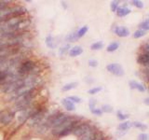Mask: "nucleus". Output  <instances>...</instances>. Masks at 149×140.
<instances>
[{"label": "nucleus", "instance_id": "f257e3e1", "mask_svg": "<svg viewBox=\"0 0 149 140\" xmlns=\"http://www.w3.org/2000/svg\"><path fill=\"white\" fill-rule=\"evenodd\" d=\"M27 13V9L23 7L20 6H13V7H7L0 9V22H5L8 19L10 18H17L22 17Z\"/></svg>", "mask_w": 149, "mask_h": 140}, {"label": "nucleus", "instance_id": "f03ea898", "mask_svg": "<svg viewBox=\"0 0 149 140\" xmlns=\"http://www.w3.org/2000/svg\"><path fill=\"white\" fill-rule=\"evenodd\" d=\"M36 95L35 90H33L29 92L25 93V94L22 95L21 97H19L18 99H16L15 106H14L12 111H14L16 113L18 111H23L25 110L28 107H30L33 106V100H34V97Z\"/></svg>", "mask_w": 149, "mask_h": 140}, {"label": "nucleus", "instance_id": "7ed1b4c3", "mask_svg": "<svg viewBox=\"0 0 149 140\" xmlns=\"http://www.w3.org/2000/svg\"><path fill=\"white\" fill-rule=\"evenodd\" d=\"M46 112H47V110H46L45 107L37 108L36 111L29 119V121H28V126H29V127H35V126L40 125L42 123V120H43L45 118Z\"/></svg>", "mask_w": 149, "mask_h": 140}, {"label": "nucleus", "instance_id": "20e7f679", "mask_svg": "<svg viewBox=\"0 0 149 140\" xmlns=\"http://www.w3.org/2000/svg\"><path fill=\"white\" fill-rule=\"evenodd\" d=\"M35 68H36L35 62H33L31 60H25L19 65L16 72H17V74L24 77V76H27V75L31 74L32 72H34Z\"/></svg>", "mask_w": 149, "mask_h": 140}, {"label": "nucleus", "instance_id": "39448f33", "mask_svg": "<svg viewBox=\"0 0 149 140\" xmlns=\"http://www.w3.org/2000/svg\"><path fill=\"white\" fill-rule=\"evenodd\" d=\"M36 82H32V83H28L26 85L22 86V88L18 89L17 91L13 92L10 93V95H9V100H16L18 99L19 97H21L22 95L25 94V93L29 92L33 90H35V88L36 86Z\"/></svg>", "mask_w": 149, "mask_h": 140}, {"label": "nucleus", "instance_id": "423d86ee", "mask_svg": "<svg viewBox=\"0 0 149 140\" xmlns=\"http://www.w3.org/2000/svg\"><path fill=\"white\" fill-rule=\"evenodd\" d=\"M91 128H92V126L90 123H80L74 128L72 134H74V135H77V136H78V137H81L85 134H87Z\"/></svg>", "mask_w": 149, "mask_h": 140}, {"label": "nucleus", "instance_id": "0eeeda50", "mask_svg": "<svg viewBox=\"0 0 149 140\" xmlns=\"http://www.w3.org/2000/svg\"><path fill=\"white\" fill-rule=\"evenodd\" d=\"M36 107L35 106H31L30 107H28V108H26L25 110L22 111L20 115H19L18 117V120L19 123H25V121L30 119L31 117L33 116V114L35 113V112L36 111Z\"/></svg>", "mask_w": 149, "mask_h": 140}, {"label": "nucleus", "instance_id": "6e6552de", "mask_svg": "<svg viewBox=\"0 0 149 140\" xmlns=\"http://www.w3.org/2000/svg\"><path fill=\"white\" fill-rule=\"evenodd\" d=\"M15 117V112L12 110H2L0 111V123L8 124L10 123Z\"/></svg>", "mask_w": 149, "mask_h": 140}, {"label": "nucleus", "instance_id": "1a4fd4ad", "mask_svg": "<svg viewBox=\"0 0 149 140\" xmlns=\"http://www.w3.org/2000/svg\"><path fill=\"white\" fill-rule=\"evenodd\" d=\"M106 69L108 70L110 73L115 75V76L121 77L124 75V70H123L122 66L118 64H109L106 66Z\"/></svg>", "mask_w": 149, "mask_h": 140}, {"label": "nucleus", "instance_id": "9d476101", "mask_svg": "<svg viewBox=\"0 0 149 140\" xmlns=\"http://www.w3.org/2000/svg\"><path fill=\"white\" fill-rule=\"evenodd\" d=\"M98 133L99 132L96 131V129L92 126V128L87 134H85L83 136L80 137V140H95V138L98 135Z\"/></svg>", "mask_w": 149, "mask_h": 140}, {"label": "nucleus", "instance_id": "9b49d317", "mask_svg": "<svg viewBox=\"0 0 149 140\" xmlns=\"http://www.w3.org/2000/svg\"><path fill=\"white\" fill-rule=\"evenodd\" d=\"M115 33H116V35L118 36L119 37H126L130 35V30L124 26H118L115 29Z\"/></svg>", "mask_w": 149, "mask_h": 140}, {"label": "nucleus", "instance_id": "f8f14e48", "mask_svg": "<svg viewBox=\"0 0 149 140\" xmlns=\"http://www.w3.org/2000/svg\"><path fill=\"white\" fill-rule=\"evenodd\" d=\"M15 74V73H14ZM13 75L12 73H9L6 70H3V71H0V86H3L4 84H6L8 80L9 76Z\"/></svg>", "mask_w": 149, "mask_h": 140}, {"label": "nucleus", "instance_id": "ddd939ff", "mask_svg": "<svg viewBox=\"0 0 149 140\" xmlns=\"http://www.w3.org/2000/svg\"><path fill=\"white\" fill-rule=\"evenodd\" d=\"M46 45L49 47V49H55L57 47L58 43L55 41L52 36H48L46 38Z\"/></svg>", "mask_w": 149, "mask_h": 140}, {"label": "nucleus", "instance_id": "4468645a", "mask_svg": "<svg viewBox=\"0 0 149 140\" xmlns=\"http://www.w3.org/2000/svg\"><path fill=\"white\" fill-rule=\"evenodd\" d=\"M62 104L64 106V107L68 111H73V110H74V108H76V106H74V103L71 102L69 99H67V98H65V99H63L62 100Z\"/></svg>", "mask_w": 149, "mask_h": 140}, {"label": "nucleus", "instance_id": "2eb2a0df", "mask_svg": "<svg viewBox=\"0 0 149 140\" xmlns=\"http://www.w3.org/2000/svg\"><path fill=\"white\" fill-rule=\"evenodd\" d=\"M83 52V49L80 46H74V48H72L70 50V56L72 57H76V56H78L79 54H81Z\"/></svg>", "mask_w": 149, "mask_h": 140}, {"label": "nucleus", "instance_id": "dca6fc26", "mask_svg": "<svg viewBox=\"0 0 149 140\" xmlns=\"http://www.w3.org/2000/svg\"><path fill=\"white\" fill-rule=\"evenodd\" d=\"M130 9L129 8H126V7H121L118 8V10H116V14H118V17H124V16H127L128 14L130 13Z\"/></svg>", "mask_w": 149, "mask_h": 140}, {"label": "nucleus", "instance_id": "f3484780", "mask_svg": "<svg viewBox=\"0 0 149 140\" xmlns=\"http://www.w3.org/2000/svg\"><path fill=\"white\" fill-rule=\"evenodd\" d=\"M130 86L132 89H136V90H138L139 92H144V87L142 85L141 83H139L137 81H135V80H132V81H130Z\"/></svg>", "mask_w": 149, "mask_h": 140}, {"label": "nucleus", "instance_id": "a211bd4d", "mask_svg": "<svg viewBox=\"0 0 149 140\" xmlns=\"http://www.w3.org/2000/svg\"><path fill=\"white\" fill-rule=\"evenodd\" d=\"M148 61H149V54H146V53H143V54L139 55L138 58H137L138 64H143V65L146 64L148 62Z\"/></svg>", "mask_w": 149, "mask_h": 140}, {"label": "nucleus", "instance_id": "6ab92c4d", "mask_svg": "<svg viewBox=\"0 0 149 140\" xmlns=\"http://www.w3.org/2000/svg\"><path fill=\"white\" fill-rule=\"evenodd\" d=\"M118 47H119V43L118 42H112L111 44L108 45V47H107V49L106 50L108 51V52H113V51H116V50L118 49Z\"/></svg>", "mask_w": 149, "mask_h": 140}, {"label": "nucleus", "instance_id": "aec40b11", "mask_svg": "<svg viewBox=\"0 0 149 140\" xmlns=\"http://www.w3.org/2000/svg\"><path fill=\"white\" fill-rule=\"evenodd\" d=\"M130 126H132V123H130V121H124V123L118 125V129L119 131H127L130 128Z\"/></svg>", "mask_w": 149, "mask_h": 140}, {"label": "nucleus", "instance_id": "412c9836", "mask_svg": "<svg viewBox=\"0 0 149 140\" xmlns=\"http://www.w3.org/2000/svg\"><path fill=\"white\" fill-rule=\"evenodd\" d=\"M132 126H133L135 128H138L141 131H146L147 129V126L143 123H140V121H134V123H132Z\"/></svg>", "mask_w": 149, "mask_h": 140}, {"label": "nucleus", "instance_id": "4be33fe9", "mask_svg": "<svg viewBox=\"0 0 149 140\" xmlns=\"http://www.w3.org/2000/svg\"><path fill=\"white\" fill-rule=\"evenodd\" d=\"M88 27L87 25H85V26L81 27L80 29H79V30L77 32V38H80V37H82V36H85V34H86V33L88 32Z\"/></svg>", "mask_w": 149, "mask_h": 140}, {"label": "nucleus", "instance_id": "5701e85b", "mask_svg": "<svg viewBox=\"0 0 149 140\" xmlns=\"http://www.w3.org/2000/svg\"><path fill=\"white\" fill-rule=\"evenodd\" d=\"M77 82H71V83H67L66 85H64V86L63 87V92H67V91L72 90V89L77 88Z\"/></svg>", "mask_w": 149, "mask_h": 140}, {"label": "nucleus", "instance_id": "b1692460", "mask_svg": "<svg viewBox=\"0 0 149 140\" xmlns=\"http://www.w3.org/2000/svg\"><path fill=\"white\" fill-rule=\"evenodd\" d=\"M104 48V43H102V41H98V42H95V43H93L91 46V49L92 50H101Z\"/></svg>", "mask_w": 149, "mask_h": 140}, {"label": "nucleus", "instance_id": "393cba45", "mask_svg": "<svg viewBox=\"0 0 149 140\" xmlns=\"http://www.w3.org/2000/svg\"><path fill=\"white\" fill-rule=\"evenodd\" d=\"M65 39L68 42H74L77 40V32H74V33H71V34H69L66 37H65Z\"/></svg>", "mask_w": 149, "mask_h": 140}, {"label": "nucleus", "instance_id": "a878e982", "mask_svg": "<svg viewBox=\"0 0 149 140\" xmlns=\"http://www.w3.org/2000/svg\"><path fill=\"white\" fill-rule=\"evenodd\" d=\"M146 31L142 30V29H138L137 31H135V32H134L133 37H134V38H140V37H142V36H146Z\"/></svg>", "mask_w": 149, "mask_h": 140}, {"label": "nucleus", "instance_id": "bb28decb", "mask_svg": "<svg viewBox=\"0 0 149 140\" xmlns=\"http://www.w3.org/2000/svg\"><path fill=\"white\" fill-rule=\"evenodd\" d=\"M139 27H140V29L144 30V31L149 30V19H147V20H146V21H143L142 23H140Z\"/></svg>", "mask_w": 149, "mask_h": 140}, {"label": "nucleus", "instance_id": "cd10ccee", "mask_svg": "<svg viewBox=\"0 0 149 140\" xmlns=\"http://www.w3.org/2000/svg\"><path fill=\"white\" fill-rule=\"evenodd\" d=\"M118 8H119V1L115 0V1L111 2V10L113 12H116V10H118Z\"/></svg>", "mask_w": 149, "mask_h": 140}, {"label": "nucleus", "instance_id": "c85d7f7f", "mask_svg": "<svg viewBox=\"0 0 149 140\" xmlns=\"http://www.w3.org/2000/svg\"><path fill=\"white\" fill-rule=\"evenodd\" d=\"M101 110L102 112H105V113H111V112H113V107L109 105H104L102 106Z\"/></svg>", "mask_w": 149, "mask_h": 140}, {"label": "nucleus", "instance_id": "c756f323", "mask_svg": "<svg viewBox=\"0 0 149 140\" xmlns=\"http://www.w3.org/2000/svg\"><path fill=\"white\" fill-rule=\"evenodd\" d=\"M70 49V45L67 44V45H65L63 47H62V48L60 49L59 50V52H60V55H64V54H66L67 53V51L69 50Z\"/></svg>", "mask_w": 149, "mask_h": 140}, {"label": "nucleus", "instance_id": "7c9ffc66", "mask_svg": "<svg viewBox=\"0 0 149 140\" xmlns=\"http://www.w3.org/2000/svg\"><path fill=\"white\" fill-rule=\"evenodd\" d=\"M116 115H118V118L121 120H125L129 118V116L127 114H124L122 111H119V110L116 112Z\"/></svg>", "mask_w": 149, "mask_h": 140}, {"label": "nucleus", "instance_id": "2f4dec72", "mask_svg": "<svg viewBox=\"0 0 149 140\" xmlns=\"http://www.w3.org/2000/svg\"><path fill=\"white\" fill-rule=\"evenodd\" d=\"M67 99H69L71 102H73L74 104V103H81L82 102V99L81 98H79V97H77V96H69Z\"/></svg>", "mask_w": 149, "mask_h": 140}, {"label": "nucleus", "instance_id": "473e14b6", "mask_svg": "<svg viewBox=\"0 0 149 140\" xmlns=\"http://www.w3.org/2000/svg\"><path fill=\"white\" fill-rule=\"evenodd\" d=\"M102 90V87H94V88L91 89V90H88V93H91V94H95V93L101 92Z\"/></svg>", "mask_w": 149, "mask_h": 140}, {"label": "nucleus", "instance_id": "72a5a7b5", "mask_svg": "<svg viewBox=\"0 0 149 140\" xmlns=\"http://www.w3.org/2000/svg\"><path fill=\"white\" fill-rule=\"evenodd\" d=\"M133 6L137 7L138 8H143V3L142 1H140V0H133V1L132 2Z\"/></svg>", "mask_w": 149, "mask_h": 140}, {"label": "nucleus", "instance_id": "f704fd0d", "mask_svg": "<svg viewBox=\"0 0 149 140\" xmlns=\"http://www.w3.org/2000/svg\"><path fill=\"white\" fill-rule=\"evenodd\" d=\"M88 106H90L91 110L94 109L95 107H96V106H96V100H95V99H91L90 102H88Z\"/></svg>", "mask_w": 149, "mask_h": 140}, {"label": "nucleus", "instance_id": "c9c22d12", "mask_svg": "<svg viewBox=\"0 0 149 140\" xmlns=\"http://www.w3.org/2000/svg\"><path fill=\"white\" fill-rule=\"evenodd\" d=\"M149 139V135L147 134H140L138 136V140H148Z\"/></svg>", "mask_w": 149, "mask_h": 140}, {"label": "nucleus", "instance_id": "e433bc0d", "mask_svg": "<svg viewBox=\"0 0 149 140\" xmlns=\"http://www.w3.org/2000/svg\"><path fill=\"white\" fill-rule=\"evenodd\" d=\"M91 113H92V114L97 115V116H101L102 113V111L101 110V108H96V107H95L94 109L91 110Z\"/></svg>", "mask_w": 149, "mask_h": 140}, {"label": "nucleus", "instance_id": "4c0bfd02", "mask_svg": "<svg viewBox=\"0 0 149 140\" xmlns=\"http://www.w3.org/2000/svg\"><path fill=\"white\" fill-rule=\"evenodd\" d=\"M88 65L91 66V67H96L98 65V62L95 60H90V61H88Z\"/></svg>", "mask_w": 149, "mask_h": 140}, {"label": "nucleus", "instance_id": "58836bf2", "mask_svg": "<svg viewBox=\"0 0 149 140\" xmlns=\"http://www.w3.org/2000/svg\"><path fill=\"white\" fill-rule=\"evenodd\" d=\"M143 50H144V53L149 54V43L146 44V46L143 47Z\"/></svg>", "mask_w": 149, "mask_h": 140}, {"label": "nucleus", "instance_id": "ea45409f", "mask_svg": "<svg viewBox=\"0 0 149 140\" xmlns=\"http://www.w3.org/2000/svg\"><path fill=\"white\" fill-rule=\"evenodd\" d=\"M146 78L147 80H149V69H147V71L146 72Z\"/></svg>", "mask_w": 149, "mask_h": 140}, {"label": "nucleus", "instance_id": "a19ab883", "mask_svg": "<svg viewBox=\"0 0 149 140\" xmlns=\"http://www.w3.org/2000/svg\"><path fill=\"white\" fill-rule=\"evenodd\" d=\"M144 104L149 106V98H146V99H144Z\"/></svg>", "mask_w": 149, "mask_h": 140}, {"label": "nucleus", "instance_id": "79ce46f5", "mask_svg": "<svg viewBox=\"0 0 149 140\" xmlns=\"http://www.w3.org/2000/svg\"><path fill=\"white\" fill-rule=\"evenodd\" d=\"M62 4H63V7L64 8H67V5H66V3H64V2H62Z\"/></svg>", "mask_w": 149, "mask_h": 140}, {"label": "nucleus", "instance_id": "37998d69", "mask_svg": "<svg viewBox=\"0 0 149 140\" xmlns=\"http://www.w3.org/2000/svg\"><path fill=\"white\" fill-rule=\"evenodd\" d=\"M144 66H146V68H148V69H149V61H148V62H147L146 64H144Z\"/></svg>", "mask_w": 149, "mask_h": 140}, {"label": "nucleus", "instance_id": "c03bdc74", "mask_svg": "<svg viewBox=\"0 0 149 140\" xmlns=\"http://www.w3.org/2000/svg\"><path fill=\"white\" fill-rule=\"evenodd\" d=\"M147 114H148V115H149V112H148V113H147Z\"/></svg>", "mask_w": 149, "mask_h": 140}]
</instances>
